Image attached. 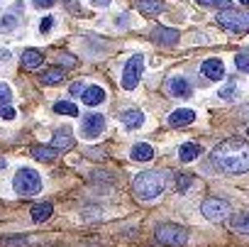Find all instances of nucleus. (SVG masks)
I'll use <instances>...</instances> for the list:
<instances>
[{"label":"nucleus","instance_id":"1","mask_svg":"<svg viewBox=\"0 0 249 247\" xmlns=\"http://www.w3.org/2000/svg\"><path fill=\"white\" fill-rule=\"evenodd\" d=\"M213 164L225 174H244L249 171V142L232 137L220 142L213 150Z\"/></svg>","mask_w":249,"mask_h":247},{"label":"nucleus","instance_id":"2","mask_svg":"<svg viewBox=\"0 0 249 247\" xmlns=\"http://www.w3.org/2000/svg\"><path fill=\"white\" fill-rule=\"evenodd\" d=\"M169 181H171V174L166 169H152V171L137 174L132 181V189L140 201H154L169 189Z\"/></svg>","mask_w":249,"mask_h":247},{"label":"nucleus","instance_id":"3","mask_svg":"<svg viewBox=\"0 0 249 247\" xmlns=\"http://www.w3.org/2000/svg\"><path fill=\"white\" fill-rule=\"evenodd\" d=\"M154 237H157V242L171 245V247H181V245L188 242L186 228H181V225H176V223H161V225H157Z\"/></svg>","mask_w":249,"mask_h":247},{"label":"nucleus","instance_id":"4","mask_svg":"<svg viewBox=\"0 0 249 247\" xmlns=\"http://www.w3.org/2000/svg\"><path fill=\"white\" fill-rule=\"evenodd\" d=\"M13 186L20 196H35L42 191V176L35 169H20L13 179Z\"/></svg>","mask_w":249,"mask_h":247},{"label":"nucleus","instance_id":"5","mask_svg":"<svg viewBox=\"0 0 249 247\" xmlns=\"http://www.w3.org/2000/svg\"><path fill=\"white\" fill-rule=\"evenodd\" d=\"M217 22H220V27L242 35V32L249 30V13H244V10H232V8H230V10H220Z\"/></svg>","mask_w":249,"mask_h":247},{"label":"nucleus","instance_id":"6","mask_svg":"<svg viewBox=\"0 0 249 247\" xmlns=\"http://www.w3.org/2000/svg\"><path fill=\"white\" fill-rule=\"evenodd\" d=\"M200 213H203V215H205L210 223H220V220H227L232 210H230V203H227V201L210 196V198H205V201H203V206H200Z\"/></svg>","mask_w":249,"mask_h":247},{"label":"nucleus","instance_id":"7","mask_svg":"<svg viewBox=\"0 0 249 247\" xmlns=\"http://www.w3.org/2000/svg\"><path fill=\"white\" fill-rule=\"evenodd\" d=\"M142 71H144V57L135 54L127 64H124V69H122V88H124V91H132V88L140 83Z\"/></svg>","mask_w":249,"mask_h":247},{"label":"nucleus","instance_id":"8","mask_svg":"<svg viewBox=\"0 0 249 247\" xmlns=\"http://www.w3.org/2000/svg\"><path fill=\"white\" fill-rule=\"evenodd\" d=\"M103 130H105V115H100V113L86 115L83 125H81V133H83L86 137H98Z\"/></svg>","mask_w":249,"mask_h":247},{"label":"nucleus","instance_id":"9","mask_svg":"<svg viewBox=\"0 0 249 247\" xmlns=\"http://www.w3.org/2000/svg\"><path fill=\"white\" fill-rule=\"evenodd\" d=\"M152 39L157 42V44H164V47H174L178 39H181V35H178V30H169V27H157L154 32H152Z\"/></svg>","mask_w":249,"mask_h":247},{"label":"nucleus","instance_id":"10","mask_svg":"<svg viewBox=\"0 0 249 247\" xmlns=\"http://www.w3.org/2000/svg\"><path fill=\"white\" fill-rule=\"evenodd\" d=\"M200 71H203L205 78H210V81H220V78L225 76V64H222L220 59H205L203 66H200Z\"/></svg>","mask_w":249,"mask_h":247},{"label":"nucleus","instance_id":"11","mask_svg":"<svg viewBox=\"0 0 249 247\" xmlns=\"http://www.w3.org/2000/svg\"><path fill=\"white\" fill-rule=\"evenodd\" d=\"M73 145H76V140H73V133L69 128H59L54 133V137H52V147L54 150H71Z\"/></svg>","mask_w":249,"mask_h":247},{"label":"nucleus","instance_id":"12","mask_svg":"<svg viewBox=\"0 0 249 247\" xmlns=\"http://www.w3.org/2000/svg\"><path fill=\"white\" fill-rule=\"evenodd\" d=\"M193 120H196V113L191 108H181V110H174L169 115V125L171 128H183V125H191Z\"/></svg>","mask_w":249,"mask_h":247},{"label":"nucleus","instance_id":"13","mask_svg":"<svg viewBox=\"0 0 249 247\" xmlns=\"http://www.w3.org/2000/svg\"><path fill=\"white\" fill-rule=\"evenodd\" d=\"M122 122H124V128L137 130V128L144 125V113L137 110V108H130V110H124V113H122Z\"/></svg>","mask_w":249,"mask_h":247},{"label":"nucleus","instance_id":"14","mask_svg":"<svg viewBox=\"0 0 249 247\" xmlns=\"http://www.w3.org/2000/svg\"><path fill=\"white\" fill-rule=\"evenodd\" d=\"M169 91L176 98H188L191 95V83L183 76H174V78H169Z\"/></svg>","mask_w":249,"mask_h":247},{"label":"nucleus","instance_id":"15","mask_svg":"<svg viewBox=\"0 0 249 247\" xmlns=\"http://www.w3.org/2000/svg\"><path fill=\"white\" fill-rule=\"evenodd\" d=\"M81 100H83L86 105H100V103L105 100V91H103L100 86H86L83 93H81Z\"/></svg>","mask_w":249,"mask_h":247},{"label":"nucleus","instance_id":"16","mask_svg":"<svg viewBox=\"0 0 249 247\" xmlns=\"http://www.w3.org/2000/svg\"><path fill=\"white\" fill-rule=\"evenodd\" d=\"M52 213H54V206H52L49 201L35 203V206H32V210H30V215H32V220H35V223H44V220H49V218H52Z\"/></svg>","mask_w":249,"mask_h":247},{"label":"nucleus","instance_id":"17","mask_svg":"<svg viewBox=\"0 0 249 247\" xmlns=\"http://www.w3.org/2000/svg\"><path fill=\"white\" fill-rule=\"evenodd\" d=\"M130 157H132L135 162H152V159H154V147H152V145L140 142V145H135V147H132Z\"/></svg>","mask_w":249,"mask_h":247},{"label":"nucleus","instance_id":"18","mask_svg":"<svg viewBox=\"0 0 249 247\" xmlns=\"http://www.w3.org/2000/svg\"><path fill=\"white\" fill-rule=\"evenodd\" d=\"M42 61H44V54L39 49H25L22 52V66L25 69H37V66H42Z\"/></svg>","mask_w":249,"mask_h":247},{"label":"nucleus","instance_id":"19","mask_svg":"<svg viewBox=\"0 0 249 247\" xmlns=\"http://www.w3.org/2000/svg\"><path fill=\"white\" fill-rule=\"evenodd\" d=\"M30 154L35 159H39V162H54L56 159V150L54 147H47V145H35L30 150Z\"/></svg>","mask_w":249,"mask_h":247},{"label":"nucleus","instance_id":"20","mask_svg":"<svg viewBox=\"0 0 249 247\" xmlns=\"http://www.w3.org/2000/svg\"><path fill=\"white\" fill-rule=\"evenodd\" d=\"M196 157H200V145H196V142L181 145V150H178V159L181 162H193Z\"/></svg>","mask_w":249,"mask_h":247},{"label":"nucleus","instance_id":"21","mask_svg":"<svg viewBox=\"0 0 249 247\" xmlns=\"http://www.w3.org/2000/svg\"><path fill=\"white\" fill-rule=\"evenodd\" d=\"M42 83H49V86H54V83H59L61 78H64V69L61 66H49L47 71H42Z\"/></svg>","mask_w":249,"mask_h":247},{"label":"nucleus","instance_id":"22","mask_svg":"<svg viewBox=\"0 0 249 247\" xmlns=\"http://www.w3.org/2000/svg\"><path fill=\"white\" fill-rule=\"evenodd\" d=\"M161 10H164L161 0H142V3H140V13L142 15H159Z\"/></svg>","mask_w":249,"mask_h":247},{"label":"nucleus","instance_id":"23","mask_svg":"<svg viewBox=\"0 0 249 247\" xmlns=\"http://www.w3.org/2000/svg\"><path fill=\"white\" fill-rule=\"evenodd\" d=\"M232 228L242 235H249V213H242V215H232Z\"/></svg>","mask_w":249,"mask_h":247},{"label":"nucleus","instance_id":"24","mask_svg":"<svg viewBox=\"0 0 249 247\" xmlns=\"http://www.w3.org/2000/svg\"><path fill=\"white\" fill-rule=\"evenodd\" d=\"M54 110H56L59 115H71V117H76V115H78V108H76L73 103H69V100L56 103V105H54Z\"/></svg>","mask_w":249,"mask_h":247},{"label":"nucleus","instance_id":"25","mask_svg":"<svg viewBox=\"0 0 249 247\" xmlns=\"http://www.w3.org/2000/svg\"><path fill=\"white\" fill-rule=\"evenodd\" d=\"M200 5H205V8H217V10H230V5H232V0H198Z\"/></svg>","mask_w":249,"mask_h":247},{"label":"nucleus","instance_id":"26","mask_svg":"<svg viewBox=\"0 0 249 247\" xmlns=\"http://www.w3.org/2000/svg\"><path fill=\"white\" fill-rule=\"evenodd\" d=\"M10 100H13V91H10L5 83H0V110L8 108V105H10Z\"/></svg>","mask_w":249,"mask_h":247},{"label":"nucleus","instance_id":"27","mask_svg":"<svg viewBox=\"0 0 249 247\" xmlns=\"http://www.w3.org/2000/svg\"><path fill=\"white\" fill-rule=\"evenodd\" d=\"M234 64H237L239 71H249V52H239L234 57Z\"/></svg>","mask_w":249,"mask_h":247},{"label":"nucleus","instance_id":"28","mask_svg":"<svg viewBox=\"0 0 249 247\" xmlns=\"http://www.w3.org/2000/svg\"><path fill=\"white\" fill-rule=\"evenodd\" d=\"M15 25H18V18L15 15H5L3 20H0V30H15Z\"/></svg>","mask_w":249,"mask_h":247},{"label":"nucleus","instance_id":"29","mask_svg":"<svg viewBox=\"0 0 249 247\" xmlns=\"http://www.w3.org/2000/svg\"><path fill=\"white\" fill-rule=\"evenodd\" d=\"M188 186H191V174H181V176H178V181H176V189L183 193Z\"/></svg>","mask_w":249,"mask_h":247},{"label":"nucleus","instance_id":"30","mask_svg":"<svg viewBox=\"0 0 249 247\" xmlns=\"http://www.w3.org/2000/svg\"><path fill=\"white\" fill-rule=\"evenodd\" d=\"M52 27H54V18H44V20L39 22V32H42V35H47Z\"/></svg>","mask_w":249,"mask_h":247},{"label":"nucleus","instance_id":"31","mask_svg":"<svg viewBox=\"0 0 249 247\" xmlns=\"http://www.w3.org/2000/svg\"><path fill=\"white\" fill-rule=\"evenodd\" d=\"M232 93H234V81H230V83L220 91V98H227V100H230V98H232Z\"/></svg>","mask_w":249,"mask_h":247},{"label":"nucleus","instance_id":"32","mask_svg":"<svg viewBox=\"0 0 249 247\" xmlns=\"http://www.w3.org/2000/svg\"><path fill=\"white\" fill-rule=\"evenodd\" d=\"M59 64H61V66L66 64V66L71 69V66H76V59H73V57H69V54H61V57H59Z\"/></svg>","mask_w":249,"mask_h":247},{"label":"nucleus","instance_id":"33","mask_svg":"<svg viewBox=\"0 0 249 247\" xmlns=\"http://www.w3.org/2000/svg\"><path fill=\"white\" fill-rule=\"evenodd\" d=\"M0 117H3V120H13L15 117V108H3V110H0Z\"/></svg>","mask_w":249,"mask_h":247},{"label":"nucleus","instance_id":"34","mask_svg":"<svg viewBox=\"0 0 249 247\" xmlns=\"http://www.w3.org/2000/svg\"><path fill=\"white\" fill-rule=\"evenodd\" d=\"M32 3H35L37 8H52V5L56 3V0H32Z\"/></svg>","mask_w":249,"mask_h":247},{"label":"nucleus","instance_id":"35","mask_svg":"<svg viewBox=\"0 0 249 247\" xmlns=\"http://www.w3.org/2000/svg\"><path fill=\"white\" fill-rule=\"evenodd\" d=\"M71 93H73V95L83 93V83H73V86H71Z\"/></svg>","mask_w":249,"mask_h":247},{"label":"nucleus","instance_id":"36","mask_svg":"<svg viewBox=\"0 0 249 247\" xmlns=\"http://www.w3.org/2000/svg\"><path fill=\"white\" fill-rule=\"evenodd\" d=\"M95 5H110V0H93Z\"/></svg>","mask_w":249,"mask_h":247},{"label":"nucleus","instance_id":"37","mask_svg":"<svg viewBox=\"0 0 249 247\" xmlns=\"http://www.w3.org/2000/svg\"><path fill=\"white\" fill-rule=\"evenodd\" d=\"M5 167V159H0V169H3Z\"/></svg>","mask_w":249,"mask_h":247},{"label":"nucleus","instance_id":"38","mask_svg":"<svg viewBox=\"0 0 249 247\" xmlns=\"http://www.w3.org/2000/svg\"><path fill=\"white\" fill-rule=\"evenodd\" d=\"M242 5H249V0H242Z\"/></svg>","mask_w":249,"mask_h":247},{"label":"nucleus","instance_id":"39","mask_svg":"<svg viewBox=\"0 0 249 247\" xmlns=\"http://www.w3.org/2000/svg\"><path fill=\"white\" fill-rule=\"evenodd\" d=\"M247 135H249V130H247Z\"/></svg>","mask_w":249,"mask_h":247}]
</instances>
